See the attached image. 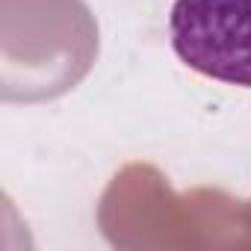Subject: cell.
<instances>
[{
    "mask_svg": "<svg viewBox=\"0 0 251 251\" xmlns=\"http://www.w3.org/2000/svg\"><path fill=\"white\" fill-rule=\"evenodd\" d=\"M169 36L192 71L251 89V0H175Z\"/></svg>",
    "mask_w": 251,
    "mask_h": 251,
    "instance_id": "cell-1",
    "label": "cell"
}]
</instances>
